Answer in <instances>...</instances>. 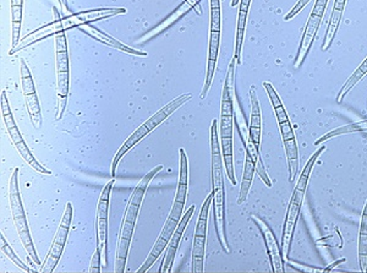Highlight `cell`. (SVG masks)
<instances>
[{"label": "cell", "mask_w": 367, "mask_h": 273, "mask_svg": "<svg viewBox=\"0 0 367 273\" xmlns=\"http://www.w3.org/2000/svg\"><path fill=\"white\" fill-rule=\"evenodd\" d=\"M363 131H367V120H363V121H358V123H353V124L345 125V126H340L338 129L332 130V131H329L328 134H326L321 139L317 140L315 145L319 146L324 141L332 139L334 136H338V135L363 133Z\"/></svg>", "instance_id": "cell-29"}, {"label": "cell", "mask_w": 367, "mask_h": 273, "mask_svg": "<svg viewBox=\"0 0 367 273\" xmlns=\"http://www.w3.org/2000/svg\"><path fill=\"white\" fill-rule=\"evenodd\" d=\"M359 266L360 271L367 272V200L363 207L361 225H360V234H359Z\"/></svg>", "instance_id": "cell-26"}, {"label": "cell", "mask_w": 367, "mask_h": 273, "mask_svg": "<svg viewBox=\"0 0 367 273\" xmlns=\"http://www.w3.org/2000/svg\"><path fill=\"white\" fill-rule=\"evenodd\" d=\"M55 53H57L58 103L55 120L62 119L67 108L69 85H70V67L69 52L65 32L55 36Z\"/></svg>", "instance_id": "cell-4"}, {"label": "cell", "mask_w": 367, "mask_h": 273, "mask_svg": "<svg viewBox=\"0 0 367 273\" xmlns=\"http://www.w3.org/2000/svg\"><path fill=\"white\" fill-rule=\"evenodd\" d=\"M115 179L113 178L107 182L105 189L100 194L98 207H97V246L102 251V264L103 267L108 265V253H107V240H108V212H109V200L112 187H114Z\"/></svg>", "instance_id": "cell-8"}, {"label": "cell", "mask_w": 367, "mask_h": 273, "mask_svg": "<svg viewBox=\"0 0 367 273\" xmlns=\"http://www.w3.org/2000/svg\"><path fill=\"white\" fill-rule=\"evenodd\" d=\"M15 147L19 151L21 157H22L31 167L34 168V171H37V172L41 173V174H46V175H51V174H52L51 171H48L47 168H44L42 164H39L37 159H34V154L29 151V146L26 145L25 141H21L19 144L15 145Z\"/></svg>", "instance_id": "cell-33"}, {"label": "cell", "mask_w": 367, "mask_h": 273, "mask_svg": "<svg viewBox=\"0 0 367 273\" xmlns=\"http://www.w3.org/2000/svg\"><path fill=\"white\" fill-rule=\"evenodd\" d=\"M72 216H74V210H72V204L67 202V208H65L62 217V222H60L57 234L53 240L52 246H51L47 255V259L42 265L41 273H52L57 267L58 262L62 258L65 244H67V235H69V232L72 228Z\"/></svg>", "instance_id": "cell-6"}, {"label": "cell", "mask_w": 367, "mask_h": 273, "mask_svg": "<svg viewBox=\"0 0 367 273\" xmlns=\"http://www.w3.org/2000/svg\"><path fill=\"white\" fill-rule=\"evenodd\" d=\"M14 223L16 230L19 233L20 240L24 245L29 258L34 260V264L41 265L39 255H37V251H36V248H34V241H32V238H31V234H29V225H27L26 216L14 217Z\"/></svg>", "instance_id": "cell-21"}, {"label": "cell", "mask_w": 367, "mask_h": 273, "mask_svg": "<svg viewBox=\"0 0 367 273\" xmlns=\"http://www.w3.org/2000/svg\"><path fill=\"white\" fill-rule=\"evenodd\" d=\"M322 19H323V16L311 13L309 21H307V24H306L305 31H304V34H302V39H301L300 47H299V51H298V55H296V69H299V67L304 64L306 58H307V55L310 53L311 47H312V44H314V41H315L317 31L320 29Z\"/></svg>", "instance_id": "cell-14"}, {"label": "cell", "mask_w": 367, "mask_h": 273, "mask_svg": "<svg viewBox=\"0 0 367 273\" xmlns=\"http://www.w3.org/2000/svg\"><path fill=\"white\" fill-rule=\"evenodd\" d=\"M21 86H22L24 96L36 93V85H34V79H32L31 72H29V67H27L25 60H21Z\"/></svg>", "instance_id": "cell-35"}, {"label": "cell", "mask_w": 367, "mask_h": 273, "mask_svg": "<svg viewBox=\"0 0 367 273\" xmlns=\"http://www.w3.org/2000/svg\"><path fill=\"white\" fill-rule=\"evenodd\" d=\"M59 3L62 5V11H64V13L70 11V10H69V6H67V0H59Z\"/></svg>", "instance_id": "cell-42"}, {"label": "cell", "mask_w": 367, "mask_h": 273, "mask_svg": "<svg viewBox=\"0 0 367 273\" xmlns=\"http://www.w3.org/2000/svg\"><path fill=\"white\" fill-rule=\"evenodd\" d=\"M248 20V13L239 11L238 25H236V39H235V53L234 58L236 64H241V51H243V34H245V26Z\"/></svg>", "instance_id": "cell-30"}, {"label": "cell", "mask_w": 367, "mask_h": 273, "mask_svg": "<svg viewBox=\"0 0 367 273\" xmlns=\"http://www.w3.org/2000/svg\"><path fill=\"white\" fill-rule=\"evenodd\" d=\"M263 87H265L266 92H267L269 100L272 102L273 108H274V112H276V119H278V124L288 121V120H289V115L286 113V108H284L283 103H281V97L276 93L272 84L267 81L263 82Z\"/></svg>", "instance_id": "cell-28"}, {"label": "cell", "mask_w": 367, "mask_h": 273, "mask_svg": "<svg viewBox=\"0 0 367 273\" xmlns=\"http://www.w3.org/2000/svg\"><path fill=\"white\" fill-rule=\"evenodd\" d=\"M24 0H11V5H16V6H22Z\"/></svg>", "instance_id": "cell-43"}, {"label": "cell", "mask_w": 367, "mask_h": 273, "mask_svg": "<svg viewBox=\"0 0 367 273\" xmlns=\"http://www.w3.org/2000/svg\"><path fill=\"white\" fill-rule=\"evenodd\" d=\"M53 10L57 16V19L52 22L54 29H55V36L65 32L67 29L81 27V26L92 24L98 20L109 19L116 15L126 14V9L124 8H100V9L86 10V11L62 18L55 8Z\"/></svg>", "instance_id": "cell-5"}, {"label": "cell", "mask_w": 367, "mask_h": 273, "mask_svg": "<svg viewBox=\"0 0 367 273\" xmlns=\"http://www.w3.org/2000/svg\"><path fill=\"white\" fill-rule=\"evenodd\" d=\"M255 172H256V166L253 164L251 156L246 154L245 167H243V180H241V187H240V192H239V205L243 204V202L246 201V199H248V192H250V189H251V185H253Z\"/></svg>", "instance_id": "cell-25"}, {"label": "cell", "mask_w": 367, "mask_h": 273, "mask_svg": "<svg viewBox=\"0 0 367 273\" xmlns=\"http://www.w3.org/2000/svg\"><path fill=\"white\" fill-rule=\"evenodd\" d=\"M0 246H1V251L4 253L5 256H8L16 266H19L20 269L25 271V272H36V269H29L27 265L24 264L21 260L18 258V255L15 254L14 250L11 249V246L8 244V241L5 240V237L3 233L0 234Z\"/></svg>", "instance_id": "cell-36"}, {"label": "cell", "mask_w": 367, "mask_h": 273, "mask_svg": "<svg viewBox=\"0 0 367 273\" xmlns=\"http://www.w3.org/2000/svg\"><path fill=\"white\" fill-rule=\"evenodd\" d=\"M324 149H326V146H322V147L316 151L315 154L311 156V159L306 164L304 171H302L300 177H299V180L296 182L294 192H293L291 205H289L288 211H286V222H284V228H283V237H281V250H283L284 256H286L288 259H289L291 241H293V235H294V230H295L296 222H298V218L300 216L301 207H302V202H304V199H305L306 189H307V185H309L311 172H312V168L315 166L316 161L320 157L322 152H324Z\"/></svg>", "instance_id": "cell-2"}, {"label": "cell", "mask_w": 367, "mask_h": 273, "mask_svg": "<svg viewBox=\"0 0 367 273\" xmlns=\"http://www.w3.org/2000/svg\"><path fill=\"white\" fill-rule=\"evenodd\" d=\"M345 4H347V0H334L333 10H332V15H331V19H329L327 31L324 34L323 46H322L323 51H327L333 44L335 34H337V31L339 29V25L342 21Z\"/></svg>", "instance_id": "cell-20"}, {"label": "cell", "mask_w": 367, "mask_h": 273, "mask_svg": "<svg viewBox=\"0 0 367 273\" xmlns=\"http://www.w3.org/2000/svg\"><path fill=\"white\" fill-rule=\"evenodd\" d=\"M210 10L211 11L220 10V0H210Z\"/></svg>", "instance_id": "cell-40"}, {"label": "cell", "mask_w": 367, "mask_h": 273, "mask_svg": "<svg viewBox=\"0 0 367 273\" xmlns=\"http://www.w3.org/2000/svg\"><path fill=\"white\" fill-rule=\"evenodd\" d=\"M212 200H213V194L211 192L202 205L197 225H196L195 238H194V244H192V272L194 273L203 272L207 222H208V213H210Z\"/></svg>", "instance_id": "cell-7"}, {"label": "cell", "mask_w": 367, "mask_h": 273, "mask_svg": "<svg viewBox=\"0 0 367 273\" xmlns=\"http://www.w3.org/2000/svg\"><path fill=\"white\" fill-rule=\"evenodd\" d=\"M310 1L311 0H299V1L296 3L295 6H294V8H293V9L289 11V14L286 15L284 20H286V21H289V20L293 19V18H294L296 14H299L301 10L304 9L306 5L309 4Z\"/></svg>", "instance_id": "cell-38"}, {"label": "cell", "mask_w": 367, "mask_h": 273, "mask_svg": "<svg viewBox=\"0 0 367 273\" xmlns=\"http://www.w3.org/2000/svg\"><path fill=\"white\" fill-rule=\"evenodd\" d=\"M236 60L233 58L230 62L229 70L227 74L222 93V105H220V116H234V72H235Z\"/></svg>", "instance_id": "cell-19"}, {"label": "cell", "mask_w": 367, "mask_h": 273, "mask_svg": "<svg viewBox=\"0 0 367 273\" xmlns=\"http://www.w3.org/2000/svg\"><path fill=\"white\" fill-rule=\"evenodd\" d=\"M222 154H223V162H225L227 175L229 178L230 182L233 185H236V179L234 174L233 135L222 136Z\"/></svg>", "instance_id": "cell-27"}, {"label": "cell", "mask_w": 367, "mask_h": 273, "mask_svg": "<svg viewBox=\"0 0 367 273\" xmlns=\"http://www.w3.org/2000/svg\"><path fill=\"white\" fill-rule=\"evenodd\" d=\"M11 20H13V39H11V49L16 48L20 42V29L22 20V6L11 5Z\"/></svg>", "instance_id": "cell-34"}, {"label": "cell", "mask_w": 367, "mask_h": 273, "mask_svg": "<svg viewBox=\"0 0 367 273\" xmlns=\"http://www.w3.org/2000/svg\"><path fill=\"white\" fill-rule=\"evenodd\" d=\"M25 101H26L27 112H29V118H31V123L34 125V129H41L42 123H44V119H42V114H41V107H39L37 93L29 95V96H25Z\"/></svg>", "instance_id": "cell-31"}, {"label": "cell", "mask_w": 367, "mask_h": 273, "mask_svg": "<svg viewBox=\"0 0 367 273\" xmlns=\"http://www.w3.org/2000/svg\"><path fill=\"white\" fill-rule=\"evenodd\" d=\"M239 3H240V0H233V1H232V6L234 8V6H236Z\"/></svg>", "instance_id": "cell-44"}, {"label": "cell", "mask_w": 367, "mask_h": 273, "mask_svg": "<svg viewBox=\"0 0 367 273\" xmlns=\"http://www.w3.org/2000/svg\"><path fill=\"white\" fill-rule=\"evenodd\" d=\"M1 113H3L5 126H6V129H8V133H9L13 144L16 145L21 142V141H24L22 136L20 134L19 129H18V125H16V121H15L14 115H13L11 109H10L8 95H6L5 90L1 91Z\"/></svg>", "instance_id": "cell-22"}, {"label": "cell", "mask_w": 367, "mask_h": 273, "mask_svg": "<svg viewBox=\"0 0 367 273\" xmlns=\"http://www.w3.org/2000/svg\"><path fill=\"white\" fill-rule=\"evenodd\" d=\"M281 138L286 147V159L289 166V182L295 180L296 174L299 171V154H298V144H296L295 135L291 126V121L279 124Z\"/></svg>", "instance_id": "cell-12"}, {"label": "cell", "mask_w": 367, "mask_h": 273, "mask_svg": "<svg viewBox=\"0 0 367 273\" xmlns=\"http://www.w3.org/2000/svg\"><path fill=\"white\" fill-rule=\"evenodd\" d=\"M179 182H178L177 194L174 200V206L185 207L186 197H187V182H189V164L185 149H179Z\"/></svg>", "instance_id": "cell-18"}, {"label": "cell", "mask_w": 367, "mask_h": 273, "mask_svg": "<svg viewBox=\"0 0 367 273\" xmlns=\"http://www.w3.org/2000/svg\"><path fill=\"white\" fill-rule=\"evenodd\" d=\"M200 1L201 0H184V4L180 5L168 19L164 20V22H163L162 25H159L157 29H154L152 32H149V34L145 37V39H149L151 37H153V36L163 32V31L168 29L171 25L175 24L178 20L182 18L184 15L187 14V13H189L192 8H195L196 5L199 4Z\"/></svg>", "instance_id": "cell-23"}, {"label": "cell", "mask_w": 367, "mask_h": 273, "mask_svg": "<svg viewBox=\"0 0 367 273\" xmlns=\"http://www.w3.org/2000/svg\"><path fill=\"white\" fill-rule=\"evenodd\" d=\"M343 262H345V259L338 260V261H335V262H333V264L329 265L328 267H326V269H323V272H329V271H332V269H333L335 266L343 264Z\"/></svg>", "instance_id": "cell-41"}, {"label": "cell", "mask_w": 367, "mask_h": 273, "mask_svg": "<svg viewBox=\"0 0 367 273\" xmlns=\"http://www.w3.org/2000/svg\"><path fill=\"white\" fill-rule=\"evenodd\" d=\"M191 98H192L191 93H185V95L177 97L175 100L169 102L167 106L163 107L162 109L158 110L156 114L152 115L149 119L146 120L141 126H138V129L135 130L134 133L126 139L124 144L121 145V147L118 149V152L115 154L113 164H112V178H115L116 167H118L120 159L124 157V154L133 149L135 145H138L145 136H147L151 131L156 129L158 125L162 124L163 121L167 119L169 115H172L182 105H185L186 102L190 101Z\"/></svg>", "instance_id": "cell-3"}, {"label": "cell", "mask_w": 367, "mask_h": 273, "mask_svg": "<svg viewBox=\"0 0 367 273\" xmlns=\"http://www.w3.org/2000/svg\"><path fill=\"white\" fill-rule=\"evenodd\" d=\"M250 100H251V119H250V139L253 140V144L260 147L261 141V133H262V115H261V107L256 95V88L251 86L250 90Z\"/></svg>", "instance_id": "cell-17"}, {"label": "cell", "mask_w": 367, "mask_h": 273, "mask_svg": "<svg viewBox=\"0 0 367 273\" xmlns=\"http://www.w3.org/2000/svg\"><path fill=\"white\" fill-rule=\"evenodd\" d=\"M162 169V164L153 168L151 172H148L140 180L138 187H135V190L133 192L131 199L126 207V211H125L124 220L121 222V228H120L119 240H118V248H116V259H115V272L116 273H123L125 271L130 244H131V239L134 235L135 225H136L143 197H145L149 182H152L153 178L156 177Z\"/></svg>", "instance_id": "cell-1"}, {"label": "cell", "mask_w": 367, "mask_h": 273, "mask_svg": "<svg viewBox=\"0 0 367 273\" xmlns=\"http://www.w3.org/2000/svg\"><path fill=\"white\" fill-rule=\"evenodd\" d=\"M213 215H215V230L220 241V246L229 254V244L225 234V194L223 187H213Z\"/></svg>", "instance_id": "cell-11"}, {"label": "cell", "mask_w": 367, "mask_h": 273, "mask_svg": "<svg viewBox=\"0 0 367 273\" xmlns=\"http://www.w3.org/2000/svg\"><path fill=\"white\" fill-rule=\"evenodd\" d=\"M250 3H251V0H240V11H246V13H248V10H250Z\"/></svg>", "instance_id": "cell-39"}, {"label": "cell", "mask_w": 367, "mask_h": 273, "mask_svg": "<svg viewBox=\"0 0 367 273\" xmlns=\"http://www.w3.org/2000/svg\"><path fill=\"white\" fill-rule=\"evenodd\" d=\"M79 29H80L81 32H84V34H87V36H90L92 39H95V41H98L100 44H107V46L118 49V51H121V52H124V53L133 54V55H138V57H147L146 52L130 48L128 46H125L124 44H121L118 39L110 37L109 34H105V32H102L100 29H95L91 24L81 26V27H79Z\"/></svg>", "instance_id": "cell-16"}, {"label": "cell", "mask_w": 367, "mask_h": 273, "mask_svg": "<svg viewBox=\"0 0 367 273\" xmlns=\"http://www.w3.org/2000/svg\"><path fill=\"white\" fill-rule=\"evenodd\" d=\"M18 178H19V168H15V171L11 174V178H10L9 184L10 206H11L13 217L26 216L25 215L24 205H22L21 197H20Z\"/></svg>", "instance_id": "cell-24"}, {"label": "cell", "mask_w": 367, "mask_h": 273, "mask_svg": "<svg viewBox=\"0 0 367 273\" xmlns=\"http://www.w3.org/2000/svg\"><path fill=\"white\" fill-rule=\"evenodd\" d=\"M182 211H178V210L172 208V211L169 213V217H168L166 223H164L162 232H161V234L158 237L156 244L153 246L151 253L148 255L146 261L143 262L142 266L138 269V273L147 272L149 267L153 266V264L159 259V256L162 255L163 251L167 249L168 244H169V241L172 239L173 234H174V232L177 229L178 225H179L180 220H182Z\"/></svg>", "instance_id": "cell-9"}, {"label": "cell", "mask_w": 367, "mask_h": 273, "mask_svg": "<svg viewBox=\"0 0 367 273\" xmlns=\"http://www.w3.org/2000/svg\"><path fill=\"white\" fill-rule=\"evenodd\" d=\"M251 220L256 223L258 229L262 234L265 244H266V249H267L268 258H269V262L272 266V271L274 273L286 272V265H284V260H283V250L279 246V243L276 240V237L273 233V230L268 227L267 223L262 220L258 218V216H251Z\"/></svg>", "instance_id": "cell-10"}, {"label": "cell", "mask_w": 367, "mask_h": 273, "mask_svg": "<svg viewBox=\"0 0 367 273\" xmlns=\"http://www.w3.org/2000/svg\"><path fill=\"white\" fill-rule=\"evenodd\" d=\"M367 74V58L363 60V64L360 65V67L355 70V72H354L353 75L352 76L349 77L348 81L345 82V85H344L343 87H342V90L339 91L338 96H337V101L340 103V102H343L344 97L347 96L348 95L349 92H350V90L353 88L356 84H358L361 79H363L365 75Z\"/></svg>", "instance_id": "cell-32"}, {"label": "cell", "mask_w": 367, "mask_h": 273, "mask_svg": "<svg viewBox=\"0 0 367 273\" xmlns=\"http://www.w3.org/2000/svg\"><path fill=\"white\" fill-rule=\"evenodd\" d=\"M102 251L97 246L95 251L92 255L91 264H90V273H100L102 271Z\"/></svg>", "instance_id": "cell-37"}, {"label": "cell", "mask_w": 367, "mask_h": 273, "mask_svg": "<svg viewBox=\"0 0 367 273\" xmlns=\"http://www.w3.org/2000/svg\"><path fill=\"white\" fill-rule=\"evenodd\" d=\"M220 32H210V44H208V55H207V72H206V81L203 90L200 93L201 100H205L207 93L210 91L212 80L215 76V65L220 52Z\"/></svg>", "instance_id": "cell-15"}, {"label": "cell", "mask_w": 367, "mask_h": 273, "mask_svg": "<svg viewBox=\"0 0 367 273\" xmlns=\"http://www.w3.org/2000/svg\"><path fill=\"white\" fill-rule=\"evenodd\" d=\"M196 205H191L190 208L187 210L185 213V216L182 217L180 223L178 225L177 229L173 234L172 239L169 241V244L167 246V253L164 256V261H163V266L159 269V272L169 273L172 271V266L174 264V259H175V255H177L178 248L180 244V240H182L184 232H185L186 227L190 222L191 217L195 212Z\"/></svg>", "instance_id": "cell-13"}]
</instances>
